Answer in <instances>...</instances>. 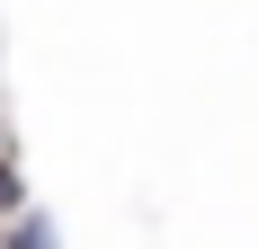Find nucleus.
<instances>
[{
  "instance_id": "f257e3e1",
  "label": "nucleus",
  "mask_w": 258,
  "mask_h": 249,
  "mask_svg": "<svg viewBox=\"0 0 258 249\" xmlns=\"http://www.w3.org/2000/svg\"><path fill=\"white\" fill-rule=\"evenodd\" d=\"M9 249H53V223H45V214H27V223H18V240H9Z\"/></svg>"
},
{
  "instance_id": "f03ea898",
  "label": "nucleus",
  "mask_w": 258,
  "mask_h": 249,
  "mask_svg": "<svg viewBox=\"0 0 258 249\" xmlns=\"http://www.w3.org/2000/svg\"><path fill=\"white\" fill-rule=\"evenodd\" d=\"M9 205H18V160L0 151V214H9Z\"/></svg>"
}]
</instances>
